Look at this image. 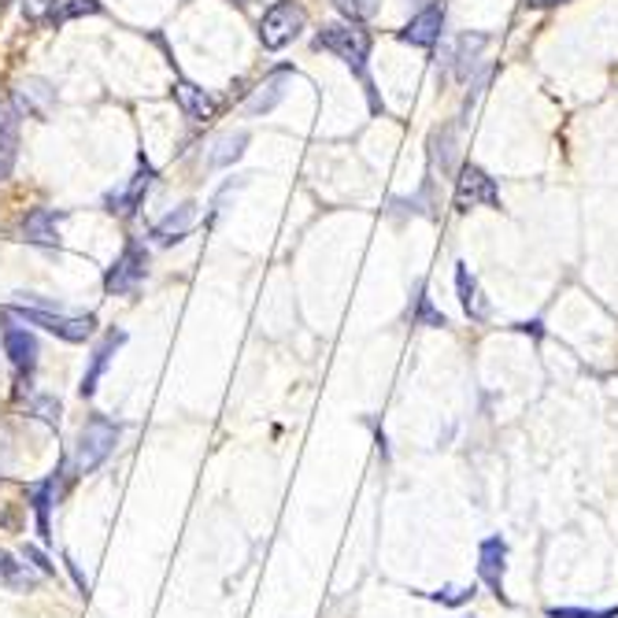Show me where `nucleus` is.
<instances>
[{
  "mask_svg": "<svg viewBox=\"0 0 618 618\" xmlns=\"http://www.w3.org/2000/svg\"><path fill=\"white\" fill-rule=\"evenodd\" d=\"M341 15H349L352 23H363V19H374L382 8V0H333Z\"/></svg>",
  "mask_w": 618,
  "mask_h": 618,
  "instance_id": "nucleus-22",
  "label": "nucleus"
},
{
  "mask_svg": "<svg viewBox=\"0 0 618 618\" xmlns=\"http://www.w3.org/2000/svg\"><path fill=\"white\" fill-rule=\"evenodd\" d=\"M496 205H500L496 181L485 175L482 167H474V164L463 167L460 178H455V208L471 211V208H496Z\"/></svg>",
  "mask_w": 618,
  "mask_h": 618,
  "instance_id": "nucleus-6",
  "label": "nucleus"
},
{
  "mask_svg": "<svg viewBox=\"0 0 618 618\" xmlns=\"http://www.w3.org/2000/svg\"><path fill=\"white\" fill-rule=\"evenodd\" d=\"M0 582H4L8 589H15V593H26V589H34V585L42 582V571H34L30 563H15L8 552H0Z\"/></svg>",
  "mask_w": 618,
  "mask_h": 618,
  "instance_id": "nucleus-18",
  "label": "nucleus"
},
{
  "mask_svg": "<svg viewBox=\"0 0 618 618\" xmlns=\"http://www.w3.org/2000/svg\"><path fill=\"white\" fill-rule=\"evenodd\" d=\"M145 271H148V252H145V245L130 241V245L123 249V256L111 263V271L104 275V289L111 293V297H126V293H134L141 286Z\"/></svg>",
  "mask_w": 618,
  "mask_h": 618,
  "instance_id": "nucleus-5",
  "label": "nucleus"
},
{
  "mask_svg": "<svg viewBox=\"0 0 618 618\" xmlns=\"http://www.w3.org/2000/svg\"><path fill=\"white\" fill-rule=\"evenodd\" d=\"M12 316L23 319L26 327H42V330L56 333V338H64V341H86L97 327L93 316H64L59 308L53 311V308H23V304H15Z\"/></svg>",
  "mask_w": 618,
  "mask_h": 618,
  "instance_id": "nucleus-3",
  "label": "nucleus"
},
{
  "mask_svg": "<svg viewBox=\"0 0 618 618\" xmlns=\"http://www.w3.org/2000/svg\"><path fill=\"white\" fill-rule=\"evenodd\" d=\"M19 156V111L12 104H0V181L12 175Z\"/></svg>",
  "mask_w": 618,
  "mask_h": 618,
  "instance_id": "nucleus-14",
  "label": "nucleus"
},
{
  "mask_svg": "<svg viewBox=\"0 0 618 618\" xmlns=\"http://www.w3.org/2000/svg\"><path fill=\"white\" fill-rule=\"evenodd\" d=\"M119 433H123V427L111 422L108 415H89L82 427V438H78V474H93L100 463L115 452Z\"/></svg>",
  "mask_w": 618,
  "mask_h": 618,
  "instance_id": "nucleus-1",
  "label": "nucleus"
},
{
  "mask_svg": "<svg viewBox=\"0 0 618 618\" xmlns=\"http://www.w3.org/2000/svg\"><path fill=\"white\" fill-rule=\"evenodd\" d=\"M34 411L42 415L45 422H56V419H59V400H53V397H37V400H34Z\"/></svg>",
  "mask_w": 618,
  "mask_h": 618,
  "instance_id": "nucleus-28",
  "label": "nucleus"
},
{
  "mask_svg": "<svg viewBox=\"0 0 618 618\" xmlns=\"http://www.w3.org/2000/svg\"><path fill=\"white\" fill-rule=\"evenodd\" d=\"M23 238L30 245H45L56 249L59 245V211L53 208H37L23 219Z\"/></svg>",
  "mask_w": 618,
  "mask_h": 618,
  "instance_id": "nucleus-13",
  "label": "nucleus"
},
{
  "mask_svg": "<svg viewBox=\"0 0 618 618\" xmlns=\"http://www.w3.org/2000/svg\"><path fill=\"white\" fill-rule=\"evenodd\" d=\"M544 615L549 618H618V604L615 607H549Z\"/></svg>",
  "mask_w": 618,
  "mask_h": 618,
  "instance_id": "nucleus-23",
  "label": "nucleus"
},
{
  "mask_svg": "<svg viewBox=\"0 0 618 618\" xmlns=\"http://www.w3.org/2000/svg\"><path fill=\"white\" fill-rule=\"evenodd\" d=\"M304 23H308V15H304V8L293 4V0H278V4H271L267 15H263V23H260L263 48L278 53V48H286L289 42H297Z\"/></svg>",
  "mask_w": 618,
  "mask_h": 618,
  "instance_id": "nucleus-4",
  "label": "nucleus"
},
{
  "mask_svg": "<svg viewBox=\"0 0 618 618\" xmlns=\"http://www.w3.org/2000/svg\"><path fill=\"white\" fill-rule=\"evenodd\" d=\"M316 48H327L338 59H344L349 67H363V59L371 56V34L360 23H330L319 30Z\"/></svg>",
  "mask_w": 618,
  "mask_h": 618,
  "instance_id": "nucleus-2",
  "label": "nucleus"
},
{
  "mask_svg": "<svg viewBox=\"0 0 618 618\" xmlns=\"http://www.w3.org/2000/svg\"><path fill=\"white\" fill-rule=\"evenodd\" d=\"M411 319L422 322V327H444V316L430 308V297H422V293H419V304H415V316Z\"/></svg>",
  "mask_w": 618,
  "mask_h": 618,
  "instance_id": "nucleus-27",
  "label": "nucleus"
},
{
  "mask_svg": "<svg viewBox=\"0 0 618 618\" xmlns=\"http://www.w3.org/2000/svg\"><path fill=\"white\" fill-rule=\"evenodd\" d=\"M504 574H508V541L504 537H485L478 549V577L489 585V593L508 607V593H504Z\"/></svg>",
  "mask_w": 618,
  "mask_h": 618,
  "instance_id": "nucleus-7",
  "label": "nucleus"
},
{
  "mask_svg": "<svg viewBox=\"0 0 618 618\" xmlns=\"http://www.w3.org/2000/svg\"><path fill=\"white\" fill-rule=\"evenodd\" d=\"M245 145H249V134H245V130L219 137V141H216V152L208 156V164H211V167H230L234 159H241V152H245Z\"/></svg>",
  "mask_w": 618,
  "mask_h": 618,
  "instance_id": "nucleus-20",
  "label": "nucleus"
},
{
  "mask_svg": "<svg viewBox=\"0 0 618 618\" xmlns=\"http://www.w3.org/2000/svg\"><path fill=\"white\" fill-rule=\"evenodd\" d=\"M175 100H178V108L192 119V123H211V119L219 115V100L211 97L208 89H200L192 82H178L175 86Z\"/></svg>",
  "mask_w": 618,
  "mask_h": 618,
  "instance_id": "nucleus-12",
  "label": "nucleus"
},
{
  "mask_svg": "<svg viewBox=\"0 0 618 618\" xmlns=\"http://www.w3.org/2000/svg\"><path fill=\"white\" fill-rule=\"evenodd\" d=\"M441 26H444V0H433L430 8H422V12L400 30V37H404L408 45L430 48V45L441 37Z\"/></svg>",
  "mask_w": 618,
  "mask_h": 618,
  "instance_id": "nucleus-9",
  "label": "nucleus"
},
{
  "mask_svg": "<svg viewBox=\"0 0 618 618\" xmlns=\"http://www.w3.org/2000/svg\"><path fill=\"white\" fill-rule=\"evenodd\" d=\"M23 555H26V560L34 563V566H37V571H42V574H56V566L48 563L45 555H42V549H34V544H26V549H23Z\"/></svg>",
  "mask_w": 618,
  "mask_h": 618,
  "instance_id": "nucleus-29",
  "label": "nucleus"
},
{
  "mask_svg": "<svg viewBox=\"0 0 618 618\" xmlns=\"http://www.w3.org/2000/svg\"><path fill=\"white\" fill-rule=\"evenodd\" d=\"M0 338H4V352H8V360H12V367L19 374H34V367H37V338L26 327H15L12 311H4V330H0Z\"/></svg>",
  "mask_w": 618,
  "mask_h": 618,
  "instance_id": "nucleus-8",
  "label": "nucleus"
},
{
  "mask_svg": "<svg viewBox=\"0 0 618 618\" xmlns=\"http://www.w3.org/2000/svg\"><path fill=\"white\" fill-rule=\"evenodd\" d=\"M433 604H444V607H460V604H471L474 600V585H444L438 593H427Z\"/></svg>",
  "mask_w": 618,
  "mask_h": 618,
  "instance_id": "nucleus-24",
  "label": "nucleus"
},
{
  "mask_svg": "<svg viewBox=\"0 0 618 618\" xmlns=\"http://www.w3.org/2000/svg\"><path fill=\"white\" fill-rule=\"evenodd\" d=\"M126 341V333L119 330V333H108L104 341H100V349L93 352V360H89V371H86V378H82V397H93L97 393V382H100V374L108 371V363H111V356H115V349L119 344Z\"/></svg>",
  "mask_w": 618,
  "mask_h": 618,
  "instance_id": "nucleus-17",
  "label": "nucleus"
},
{
  "mask_svg": "<svg viewBox=\"0 0 618 618\" xmlns=\"http://www.w3.org/2000/svg\"><path fill=\"white\" fill-rule=\"evenodd\" d=\"M152 178H156V170H152L145 159H141V167H137V175L130 178V186L119 189V192H111V197H108V211H119V216H134V211L141 208V200H145V192L152 189Z\"/></svg>",
  "mask_w": 618,
  "mask_h": 618,
  "instance_id": "nucleus-11",
  "label": "nucleus"
},
{
  "mask_svg": "<svg viewBox=\"0 0 618 618\" xmlns=\"http://www.w3.org/2000/svg\"><path fill=\"white\" fill-rule=\"evenodd\" d=\"M56 104V89L42 82V78H26V82H19L15 89V111L19 115H34V119H45L48 111Z\"/></svg>",
  "mask_w": 618,
  "mask_h": 618,
  "instance_id": "nucleus-10",
  "label": "nucleus"
},
{
  "mask_svg": "<svg viewBox=\"0 0 618 618\" xmlns=\"http://www.w3.org/2000/svg\"><path fill=\"white\" fill-rule=\"evenodd\" d=\"M286 82H289V70H278L275 78H267V82L260 86V93L245 104L249 115H267V111L275 108L282 97H286Z\"/></svg>",
  "mask_w": 618,
  "mask_h": 618,
  "instance_id": "nucleus-19",
  "label": "nucleus"
},
{
  "mask_svg": "<svg viewBox=\"0 0 618 618\" xmlns=\"http://www.w3.org/2000/svg\"><path fill=\"white\" fill-rule=\"evenodd\" d=\"M82 15H100V0H70V4L59 8V23H67V19H82Z\"/></svg>",
  "mask_w": 618,
  "mask_h": 618,
  "instance_id": "nucleus-25",
  "label": "nucleus"
},
{
  "mask_svg": "<svg viewBox=\"0 0 618 618\" xmlns=\"http://www.w3.org/2000/svg\"><path fill=\"white\" fill-rule=\"evenodd\" d=\"M59 0H23V19H30V23H45L48 15L56 12Z\"/></svg>",
  "mask_w": 618,
  "mask_h": 618,
  "instance_id": "nucleus-26",
  "label": "nucleus"
},
{
  "mask_svg": "<svg viewBox=\"0 0 618 618\" xmlns=\"http://www.w3.org/2000/svg\"><path fill=\"white\" fill-rule=\"evenodd\" d=\"M455 289H460V304H463V311H467L471 319H478V322L489 319V304H485L478 282H474L467 263H455Z\"/></svg>",
  "mask_w": 618,
  "mask_h": 618,
  "instance_id": "nucleus-16",
  "label": "nucleus"
},
{
  "mask_svg": "<svg viewBox=\"0 0 618 618\" xmlns=\"http://www.w3.org/2000/svg\"><path fill=\"white\" fill-rule=\"evenodd\" d=\"M192 222H197V205H181V208H175L170 211V216H164L156 222V230H152V238L159 241V245H175V241H181L192 230Z\"/></svg>",
  "mask_w": 618,
  "mask_h": 618,
  "instance_id": "nucleus-15",
  "label": "nucleus"
},
{
  "mask_svg": "<svg viewBox=\"0 0 618 618\" xmlns=\"http://www.w3.org/2000/svg\"><path fill=\"white\" fill-rule=\"evenodd\" d=\"M53 489H56V478L42 482L34 489V511H37V533H42V541L48 544L53 541V533H48V508H53Z\"/></svg>",
  "mask_w": 618,
  "mask_h": 618,
  "instance_id": "nucleus-21",
  "label": "nucleus"
}]
</instances>
